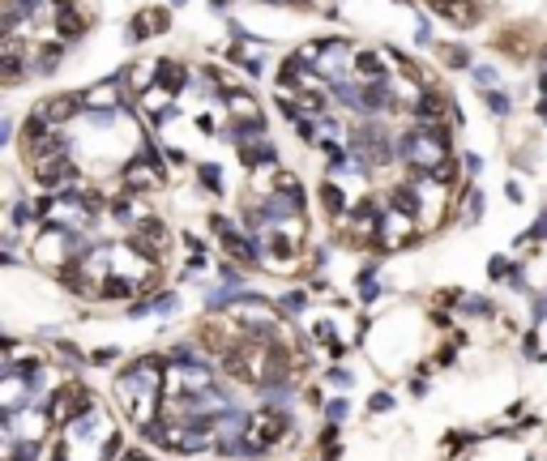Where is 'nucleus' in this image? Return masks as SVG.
I'll use <instances>...</instances> for the list:
<instances>
[{
  "instance_id": "1",
  "label": "nucleus",
  "mask_w": 547,
  "mask_h": 461,
  "mask_svg": "<svg viewBox=\"0 0 547 461\" xmlns=\"http://www.w3.org/2000/svg\"><path fill=\"white\" fill-rule=\"evenodd\" d=\"M163 372H167V363H158V359H137V363L124 368L120 380H116V398H120L124 415H128L141 432H150V428L158 423V410H163V406H158Z\"/></svg>"
},
{
  "instance_id": "9",
  "label": "nucleus",
  "mask_w": 547,
  "mask_h": 461,
  "mask_svg": "<svg viewBox=\"0 0 547 461\" xmlns=\"http://www.w3.org/2000/svg\"><path fill=\"white\" fill-rule=\"evenodd\" d=\"M56 30H60V38H77L86 26H90V17H86V9L81 4H73V0H56Z\"/></svg>"
},
{
  "instance_id": "16",
  "label": "nucleus",
  "mask_w": 547,
  "mask_h": 461,
  "mask_svg": "<svg viewBox=\"0 0 547 461\" xmlns=\"http://www.w3.org/2000/svg\"><path fill=\"white\" fill-rule=\"evenodd\" d=\"M171 98H175V94H171V90H163V86H158V90H145V94H141V107H145V111H150V115H158V111H163V107H167V103H171Z\"/></svg>"
},
{
  "instance_id": "24",
  "label": "nucleus",
  "mask_w": 547,
  "mask_h": 461,
  "mask_svg": "<svg viewBox=\"0 0 547 461\" xmlns=\"http://www.w3.org/2000/svg\"><path fill=\"white\" fill-rule=\"evenodd\" d=\"M389 406H394V398H389V393H377V398L368 402V410H372V415H377V410H389Z\"/></svg>"
},
{
  "instance_id": "27",
  "label": "nucleus",
  "mask_w": 547,
  "mask_h": 461,
  "mask_svg": "<svg viewBox=\"0 0 547 461\" xmlns=\"http://www.w3.org/2000/svg\"><path fill=\"white\" fill-rule=\"evenodd\" d=\"M466 312H492V304L488 299H466Z\"/></svg>"
},
{
  "instance_id": "19",
  "label": "nucleus",
  "mask_w": 547,
  "mask_h": 461,
  "mask_svg": "<svg viewBox=\"0 0 547 461\" xmlns=\"http://www.w3.org/2000/svg\"><path fill=\"white\" fill-rule=\"evenodd\" d=\"M34 457H39V445H30V440H21V445L13 449V457H9V461H34Z\"/></svg>"
},
{
  "instance_id": "11",
  "label": "nucleus",
  "mask_w": 547,
  "mask_h": 461,
  "mask_svg": "<svg viewBox=\"0 0 547 461\" xmlns=\"http://www.w3.org/2000/svg\"><path fill=\"white\" fill-rule=\"evenodd\" d=\"M77 107H81V98H68V94H60V98H47V103H43L34 115H43L47 124H56V128H60L64 120H73V111H77Z\"/></svg>"
},
{
  "instance_id": "17",
  "label": "nucleus",
  "mask_w": 547,
  "mask_h": 461,
  "mask_svg": "<svg viewBox=\"0 0 547 461\" xmlns=\"http://www.w3.org/2000/svg\"><path fill=\"white\" fill-rule=\"evenodd\" d=\"M201 184L210 188V192H223V171L210 162V167H201Z\"/></svg>"
},
{
  "instance_id": "4",
  "label": "nucleus",
  "mask_w": 547,
  "mask_h": 461,
  "mask_svg": "<svg viewBox=\"0 0 547 461\" xmlns=\"http://www.w3.org/2000/svg\"><path fill=\"white\" fill-rule=\"evenodd\" d=\"M291 432V419L282 415V410H261V415H252L248 419V428H244V440H240V453H265V449H274L282 436Z\"/></svg>"
},
{
  "instance_id": "10",
  "label": "nucleus",
  "mask_w": 547,
  "mask_h": 461,
  "mask_svg": "<svg viewBox=\"0 0 547 461\" xmlns=\"http://www.w3.org/2000/svg\"><path fill=\"white\" fill-rule=\"evenodd\" d=\"M428 4H432L441 17H449L454 26H475V13H479L475 0H428Z\"/></svg>"
},
{
  "instance_id": "12",
  "label": "nucleus",
  "mask_w": 547,
  "mask_h": 461,
  "mask_svg": "<svg viewBox=\"0 0 547 461\" xmlns=\"http://www.w3.org/2000/svg\"><path fill=\"white\" fill-rule=\"evenodd\" d=\"M227 107L235 111V120H240V124H252V120H265V115H261V107H257V98H252L248 90H227Z\"/></svg>"
},
{
  "instance_id": "29",
  "label": "nucleus",
  "mask_w": 547,
  "mask_h": 461,
  "mask_svg": "<svg viewBox=\"0 0 547 461\" xmlns=\"http://www.w3.org/2000/svg\"><path fill=\"white\" fill-rule=\"evenodd\" d=\"M535 316H539V321L547 316V299H535Z\"/></svg>"
},
{
  "instance_id": "18",
  "label": "nucleus",
  "mask_w": 547,
  "mask_h": 461,
  "mask_svg": "<svg viewBox=\"0 0 547 461\" xmlns=\"http://www.w3.org/2000/svg\"><path fill=\"white\" fill-rule=\"evenodd\" d=\"M445 64H449V68H466V64H471V56H466L462 47H449V51H445Z\"/></svg>"
},
{
  "instance_id": "21",
  "label": "nucleus",
  "mask_w": 547,
  "mask_h": 461,
  "mask_svg": "<svg viewBox=\"0 0 547 461\" xmlns=\"http://www.w3.org/2000/svg\"><path fill=\"white\" fill-rule=\"evenodd\" d=\"M488 107H492L496 115H505V111H509V98H505V94H496V90H488Z\"/></svg>"
},
{
  "instance_id": "5",
  "label": "nucleus",
  "mask_w": 547,
  "mask_h": 461,
  "mask_svg": "<svg viewBox=\"0 0 547 461\" xmlns=\"http://www.w3.org/2000/svg\"><path fill=\"white\" fill-rule=\"evenodd\" d=\"M415 235H419V227H415V214H407L402 205H394V209L381 218V227H377V248H385V252H398V248H407Z\"/></svg>"
},
{
  "instance_id": "20",
  "label": "nucleus",
  "mask_w": 547,
  "mask_h": 461,
  "mask_svg": "<svg viewBox=\"0 0 547 461\" xmlns=\"http://www.w3.org/2000/svg\"><path fill=\"white\" fill-rule=\"evenodd\" d=\"M475 81H479L484 90H492V86H496V68H488V64H484V68H475Z\"/></svg>"
},
{
  "instance_id": "22",
  "label": "nucleus",
  "mask_w": 547,
  "mask_h": 461,
  "mask_svg": "<svg viewBox=\"0 0 547 461\" xmlns=\"http://www.w3.org/2000/svg\"><path fill=\"white\" fill-rule=\"evenodd\" d=\"M325 415H329V423L338 428V423L347 419V402H329V406H325Z\"/></svg>"
},
{
  "instance_id": "2",
  "label": "nucleus",
  "mask_w": 547,
  "mask_h": 461,
  "mask_svg": "<svg viewBox=\"0 0 547 461\" xmlns=\"http://www.w3.org/2000/svg\"><path fill=\"white\" fill-rule=\"evenodd\" d=\"M402 154L415 171L436 175L449 167V137H445V128H411L402 137Z\"/></svg>"
},
{
  "instance_id": "15",
  "label": "nucleus",
  "mask_w": 547,
  "mask_h": 461,
  "mask_svg": "<svg viewBox=\"0 0 547 461\" xmlns=\"http://www.w3.org/2000/svg\"><path fill=\"white\" fill-rule=\"evenodd\" d=\"M158 73H163V60H141V64H133V73H128V77H133V86H137V90H150Z\"/></svg>"
},
{
  "instance_id": "13",
  "label": "nucleus",
  "mask_w": 547,
  "mask_h": 461,
  "mask_svg": "<svg viewBox=\"0 0 547 461\" xmlns=\"http://www.w3.org/2000/svg\"><path fill=\"white\" fill-rule=\"evenodd\" d=\"M81 103L98 115V111H116V107H120V94H116V86H111V81H103V86L86 90V94H81Z\"/></svg>"
},
{
  "instance_id": "23",
  "label": "nucleus",
  "mask_w": 547,
  "mask_h": 461,
  "mask_svg": "<svg viewBox=\"0 0 547 461\" xmlns=\"http://www.w3.org/2000/svg\"><path fill=\"white\" fill-rule=\"evenodd\" d=\"M116 355H120V351H116V346H103V351H94V355H90V359H94V363H98V368H103V363H111V359H116Z\"/></svg>"
},
{
  "instance_id": "3",
  "label": "nucleus",
  "mask_w": 547,
  "mask_h": 461,
  "mask_svg": "<svg viewBox=\"0 0 547 461\" xmlns=\"http://www.w3.org/2000/svg\"><path fill=\"white\" fill-rule=\"evenodd\" d=\"M214 389V376L201 359H188V363H167L163 372V393L167 402H197Z\"/></svg>"
},
{
  "instance_id": "6",
  "label": "nucleus",
  "mask_w": 547,
  "mask_h": 461,
  "mask_svg": "<svg viewBox=\"0 0 547 461\" xmlns=\"http://www.w3.org/2000/svg\"><path fill=\"white\" fill-rule=\"evenodd\" d=\"M86 410H94V398H90L86 385H60L56 398H51V406H47L51 423H73V419H81Z\"/></svg>"
},
{
  "instance_id": "7",
  "label": "nucleus",
  "mask_w": 547,
  "mask_h": 461,
  "mask_svg": "<svg viewBox=\"0 0 547 461\" xmlns=\"http://www.w3.org/2000/svg\"><path fill=\"white\" fill-rule=\"evenodd\" d=\"M124 184H128L133 192H154V188H163V167L154 162L150 145H141V150H137V158L124 167Z\"/></svg>"
},
{
  "instance_id": "8",
  "label": "nucleus",
  "mask_w": 547,
  "mask_h": 461,
  "mask_svg": "<svg viewBox=\"0 0 547 461\" xmlns=\"http://www.w3.org/2000/svg\"><path fill=\"white\" fill-rule=\"evenodd\" d=\"M167 239H171V235H167V227H163L158 218H141L137 231H133V244H137L150 261H158V252L167 248Z\"/></svg>"
},
{
  "instance_id": "25",
  "label": "nucleus",
  "mask_w": 547,
  "mask_h": 461,
  "mask_svg": "<svg viewBox=\"0 0 547 461\" xmlns=\"http://www.w3.org/2000/svg\"><path fill=\"white\" fill-rule=\"evenodd\" d=\"M466 209H471V218H479V214H484V197H479V192H471V205H466Z\"/></svg>"
},
{
  "instance_id": "28",
  "label": "nucleus",
  "mask_w": 547,
  "mask_h": 461,
  "mask_svg": "<svg viewBox=\"0 0 547 461\" xmlns=\"http://www.w3.org/2000/svg\"><path fill=\"white\" fill-rule=\"evenodd\" d=\"M547 235V218H539V222H535V231H531V239H543Z\"/></svg>"
},
{
  "instance_id": "14",
  "label": "nucleus",
  "mask_w": 547,
  "mask_h": 461,
  "mask_svg": "<svg viewBox=\"0 0 547 461\" xmlns=\"http://www.w3.org/2000/svg\"><path fill=\"white\" fill-rule=\"evenodd\" d=\"M223 248H227V257L231 261H244V265H257V252H252V244L244 239V235H223Z\"/></svg>"
},
{
  "instance_id": "26",
  "label": "nucleus",
  "mask_w": 547,
  "mask_h": 461,
  "mask_svg": "<svg viewBox=\"0 0 547 461\" xmlns=\"http://www.w3.org/2000/svg\"><path fill=\"white\" fill-rule=\"evenodd\" d=\"M505 274H509V261H505V257H496V261H492V278H505Z\"/></svg>"
}]
</instances>
